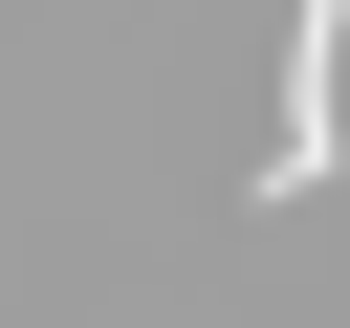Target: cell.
Returning a JSON list of instances; mask_svg holds the SVG:
<instances>
[{"label":"cell","mask_w":350,"mask_h":328,"mask_svg":"<svg viewBox=\"0 0 350 328\" xmlns=\"http://www.w3.org/2000/svg\"><path fill=\"white\" fill-rule=\"evenodd\" d=\"M328 87H350V0H306V22H284V131H262V197H328V153H350V131H328Z\"/></svg>","instance_id":"cell-1"}]
</instances>
